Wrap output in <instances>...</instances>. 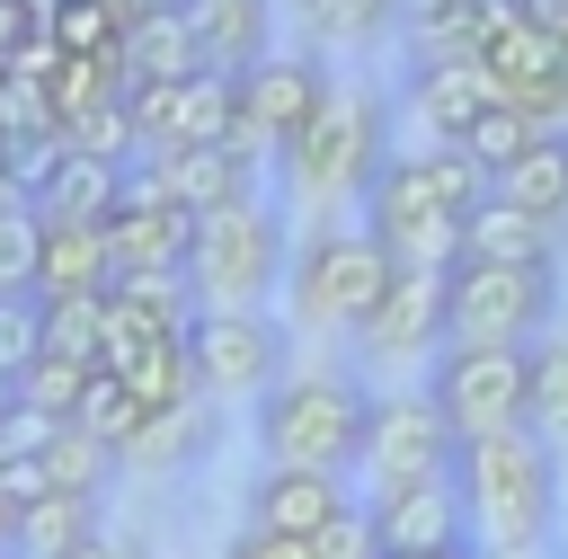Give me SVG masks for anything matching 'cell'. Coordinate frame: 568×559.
Returning <instances> with one entry per match:
<instances>
[{"instance_id":"6da1fadb","label":"cell","mask_w":568,"mask_h":559,"mask_svg":"<svg viewBox=\"0 0 568 559\" xmlns=\"http://www.w3.org/2000/svg\"><path fill=\"white\" fill-rule=\"evenodd\" d=\"M488 195V177L462 151H399L364 186V231L390 248V266H462V222Z\"/></svg>"},{"instance_id":"7a4b0ae2","label":"cell","mask_w":568,"mask_h":559,"mask_svg":"<svg viewBox=\"0 0 568 559\" xmlns=\"http://www.w3.org/2000/svg\"><path fill=\"white\" fill-rule=\"evenodd\" d=\"M462 506H470V550H550V532H559V453L532 426L462 444Z\"/></svg>"},{"instance_id":"3957f363","label":"cell","mask_w":568,"mask_h":559,"mask_svg":"<svg viewBox=\"0 0 568 559\" xmlns=\"http://www.w3.org/2000/svg\"><path fill=\"white\" fill-rule=\"evenodd\" d=\"M364 426H373V390H355L346 373H284L257 399V444H266L275 470L346 479L364 461Z\"/></svg>"},{"instance_id":"277c9868","label":"cell","mask_w":568,"mask_h":559,"mask_svg":"<svg viewBox=\"0 0 568 559\" xmlns=\"http://www.w3.org/2000/svg\"><path fill=\"white\" fill-rule=\"evenodd\" d=\"M186 275H195L204 311H266V293L293 275V248H284V222H275V204L240 195V204L204 213Z\"/></svg>"},{"instance_id":"5b68a950","label":"cell","mask_w":568,"mask_h":559,"mask_svg":"<svg viewBox=\"0 0 568 559\" xmlns=\"http://www.w3.org/2000/svg\"><path fill=\"white\" fill-rule=\"evenodd\" d=\"M390 248L355 222V231H311L302 248H293V275H284V293H293V319H311V328H373V311H382V293H390Z\"/></svg>"},{"instance_id":"8992f818","label":"cell","mask_w":568,"mask_h":559,"mask_svg":"<svg viewBox=\"0 0 568 559\" xmlns=\"http://www.w3.org/2000/svg\"><path fill=\"white\" fill-rule=\"evenodd\" d=\"M426 399L444 408V426L462 444L515 435V426H532V346H444Z\"/></svg>"},{"instance_id":"52a82bcc","label":"cell","mask_w":568,"mask_h":559,"mask_svg":"<svg viewBox=\"0 0 568 559\" xmlns=\"http://www.w3.org/2000/svg\"><path fill=\"white\" fill-rule=\"evenodd\" d=\"M284 177H293L311 204L373 186V177H382V106H373L364 89H328L320 115L284 142Z\"/></svg>"},{"instance_id":"ba28073f","label":"cell","mask_w":568,"mask_h":559,"mask_svg":"<svg viewBox=\"0 0 568 559\" xmlns=\"http://www.w3.org/2000/svg\"><path fill=\"white\" fill-rule=\"evenodd\" d=\"M355 470L373 479V497H399V488H426V479H462V435L444 426V408L426 390H390V399H373Z\"/></svg>"},{"instance_id":"9c48e42d","label":"cell","mask_w":568,"mask_h":559,"mask_svg":"<svg viewBox=\"0 0 568 559\" xmlns=\"http://www.w3.org/2000/svg\"><path fill=\"white\" fill-rule=\"evenodd\" d=\"M550 266H453V346H541Z\"/></svg>"},{"instance_id":"30bf717a","label":"cell","mask_w":568,"mask_h":559,"mask_svg":"<svg viewBox=\"0 0 568 559\" xmlns=\"http://www.w3.org/2000/svg\"><path fill=\"white\" fill-rule=\"evenodd\" d=\"M133 133H142V160H160V151H204V142H231V133H240V71L204 62L195 80L133 89Z\"/></svg>"},{"instance_id":"8fae6325","label":"cell","mask_w":568,"mask_h":559,"mask_svg":"<svg viewBox=\"0 0 568 559\" xmlns=\"http://www.w3.org/2000/svg\"><path fill=\"white\" fill-rule=\"evenodd\" d=\"M186 355H195L204 399H266L284 382V328L266 311H204L186 328Z\"/></svg>"},{"instance_id":"7c38bea8","label":"cell","mask_w":568,"mask_h":559,"mask_svg":"<svg viewBox=\"0 0 568 559\" xmlns=\"http://www.w3.org/2000/svg\"><path fill=\"white\" fill-rule=\"evenodd\" d=\"M320 98H328V80H320V62L311 53H266V62H248L240 71V151L257 160V151H275L284 160V142L320 115Z\"/></svg>"},{"instance_id":"4fadbf2b","label":"cell","mask_w":568,"mask_h":559,"mask_svg":"<svg viewBox=\"0 0 568 559\" xmlns=\"http://www.w3.org/2000/svg\"><path fill=\"white\" fill-rule=\"evenodd\" d=\"M497 106V80L479 53H417L408 62V115L426 124V151H462V133Z\"/></svg>"},{"instance_id":"5bb4252c","label":"cell","mask_w":568,"mask_h":559,"mask_svg":"<svg viewBox=\"0 0 568 559\" xmlns=\"http://www.w3.org/2000/svg\"><path fill=\"white\" fill-rule=\"evenodd\" d=\"M364 346L390 355V364L399 355H444L453 346V266H399L373 328H364Z\"/></svg>"},{"instance_id":"9a60e30c","label":"cell","mask_w":568,"mask_h":559,"mask_svg":"<svg viewBox=\"0 0 568 559\" xmlns=\"http://www.w3.org/2000/svg\"><path fill=\"white\" fill-rule=\"evenodd\" d=\"M355 497H346V479H328V470H257V488H248V524L257 532H284V541H320L337 515H346Z\"/></svg>"},{"instance_id":"2e32d148","label":"cell","mask_w":568,"mask_h":559,"mask_svg":"<svg viewBox=\"0 0 568 559\" xmlns=\"http://www.w3.org/2000/svg\"><path fill=\"white\" fill-rule=\"evenodd\" d=\"M373 532H382V559L390 550H470V506H462V479H426V488H399V497H373Z\"/></svg>"},{"instance_id":"e0dca14e","label":"cell","mask_w":568,"mask_h":559,"mask_svg":"<svg viewBox=\"0 0 568 559\" xmlns=\"http://www.w3.org/2000/svg\"><path fill=\"white\" fill-rule=\"evenodd\" d=\"M151 177H160V195L169 204H186V213H222V204H240L248 195V177H257V160L240 151V142H204V151H160V160H142Z\"/></svg>"},{"instance_id":"ac0fdd59","label":"cell","mask_w":568,"mask_h":559,"mask_svg":"<svg viewBox=\"0 0 568 559\" xmlns=\"http://www.w3.org/2000/svg\"><path fill=\"white\" fill-rule=\"evenodd\" d=\"M124 89H169V80H195L204 71V35H195V18L186 9H151V18H133L124 27Z\"/></svg>"},{"instance_id":"d6986e66","label":"cell","mask_w":568,"mask_h":559,"mask_svg":"<svg viewBox=\"0 0 568 559\" xmlns=\"http://www.w3.org/2000/svg\"><path fill=\"white\" fill-rule=\"evenodd\" d=\"M71 293H115V240H106V222H44L36 302H71Z\"/></svg>"},{"instance_id":"ffe728a7","label":"cell","mask_w":568,"mask_h":559,"mask_svg":"<svg viewBox=\"0 0 568 559\" xmlns=\"http://www.w3.org/2000/svg\"><path fill=\"white\" fill-rule=\"evenodd\" d=\"M462 266H550V222H532L524 204L488 186L462 222Z\"/></svg>"},{"instance_id":"44dd1931","label":"cell","mask_w":568,"mask_h":559,"mask_svg":"<svg viewBox=\"0 0 568 559\" xmlns=\"http://www.w3.org/2000/svg\"><path fill=\"white\" fill-rule=\"evenodd\" d=\"M115 195H124V169L98 160V151H71V142H62L53 177L36 186V213H44V222H115Z\"/></svg>"},{"instance_id":"7402d4cb","label":"cell","mask_w":568,"mask_h":559,"mask_svg":"<svg viewBox=\"0 0 568 559\" xmlns=\"http://www.w3.org/2000/svg\"><path fill=\"white\" fill-rule=\"evenodd\" d=\"M186 18H195V35H204V62H222V71L266 62V18H275V0H186Z\"/></svg>"},{"instance_id":"603a6c76","label":"cell","mask_w":568,"mask_h":559,"mask_svg":"<svg viewBox=\"0 0 568 559\" xmlns=\"http://www.w3.org/2000/svg\"><path fill=\"white\" fill-rule=\"evenodd\" d=\"M488 186H497L506 204H524L532 222L559 231V222H568V133H541V142H532L506 177H488Z\"/></svg>"},{"instance_id":"cb8c5ba5","label":"cell","mask_w":568,"mask_h":559,"mask_svg":"<svg viewBox=\"0 0 568 559\" xmlns=\"http://www.w3.org/2000/svg\"><path fill=\"white\" fill-rule=\"evenodd\" d=\"M541 133H550V124H541L532 106H515V98H497V106H488V115H479V124L462 133V160H470L479 177H506V169H515V160H524V151L541 142Z\"/></svg>"},{"instance_id":"d4e9b609","label":"cell","mask_w":568,"mask_h":559,"mask_svg":"<svg viewBox=\"0 0 568 559\" xmlns=\"http://www.w3.org/2000/svg\"><path fill=\"white\" fill-rule=\"evenodd\" d=\"M71 426H89L106 453H133V444H142V426H151V408H142V390H133L124 373H106V364H98V373H89V390H80V417H71Z\"/></svg>"},{"instance_id":"484cf974","label":"cell","mask_w":568,"mask_h":559,"mask_svg":"<svg viewBox=\"0 0 568 559\" xmlns=\"http://www.w3.org/2000/svg\"><path fill=\"white\" fill-rule=\"evenodd\" d=\"M89 532H98V497H71V488H53V497H36V506L18 515V541H27L36 559H71Z\"/></svg>"},{"instance_id":"4316f807","label":"cell","mask_w":568,"mask_h":559,"mask_svg":"<svg viewBox=\"0 0 568 559\" xmlns=\"http://www.w3.org/2000/svg\"><path fill=\"white\" fill-rule=\"evenodd\" d=\"M532 435L550 453H568V328H550L532 346Z\"/></svg>"},{"instance_id":"83f0119b","label":"cell","mask_w":568,"mask_h":559,"mask_svg":"<svg viewBox=\"0 0 568 559\" xmlns=\"http://www.w3.org/2000/svg\"><path fill=\"white\" fill-rule=\"evenodd\" d=\"M98 346H106V293H71V302H44V355H71L98 373Z\"/></svg>"},{"instance_id":"f1b7e54d","label":"cell","mask_w":568,"mask_h":559,"mask_svg":"<svg viewBox=\"0 0 568 559\" xmlns=\"http://www.w3.org/2000/svg\"><path fill=\"white\" fill-rule=\"evenodd\" d=\"M44 35H53L62 53H89V62H115V53H124V18L98 9V0H53V9H44Z\"/></svg>"},{"instance_id":"f546056e","label":"cell","mask_w":568,"mask_h":559,"mask_svg":"<svg viewBox=\"0 0 568 559\" xmlns=\"http://www.w3.org/2000/svg\"><path fill=\"white\" fill-rule=\"evenodd\" d=\"M80 390H89V364H71V355H36L27 373H18V408H36V417H80Z\"/></svg>"},{"instance_id":"4dcf8cb0","label":"cell","mask_w":568,"mask_h":559,"mask_svg":"<svg viewBox=\"0 0 568 559\" xmlns=\"http://www.w3.org/2000/svg\"><path fill=\"white\" fill-rule=\"evenodd\" d=\"M115 461H124V453H106L89 426H62V435L44 444V470H53V488H71V497H98Z\"/></svg>"},{"instance_id":"1f68e13d","label":"cell","mask_w":568,"mask_h":559,"mask_svg":"<svg viewBox=\"0 0 568 559\" xmlns=\"http://www.w3.org/2000/svg\"><path fill=\"white\" fill-rule=\"evenodd\" d=\"M0 133H9V142H36V133H62V106H53V80H36V71H0Z\"/></svg>"},{"instance_id":"d6a6232c","label":"cell","mask_w":568,"mask_h":559,"mask_svg":"<svg viewBox=\"0 0 568 559\" xmlns=\"http://www.w3.org/2000/svg\"><path fill=\"white\" fill-rule=\"evenodd\" d=\"M36 266H44V213L0 204V293H36Z\"/></svg>"},{"instance_id":"836d02e7","label":"cell","mask_w":568,"mask_h":559,"mask_svg":"<svg viewBox=\"0 0 568 559\" xmlns=\"http://www.w3.org/2000/svg\"><path fill=\"white\" fill-rule=\"evenodd\" d=\"M302 18H311L320 44H373L399 18V0H302Z\"/></svg>"},{"instance_id":"e575fe53","label":"cell","mask_w":568,"mask_h":559,"mask_svg":"<svg viewBox=\"0 0 568 559\" xmlns=\"http://www.w3.org/2000/svg\"><path fill=\"white\" fill-rule=\"evenodd\" d=\"M44 355V302L36 293H0V382L18 390V373Z\"/></svg>"},{"instance_id":"d590c367","label":"cell","mask_w":568,"mask_h":559,"mask_svg":"<svg viewBox=\"0 0 568 559\" xmlns=\"http://www.w3.org/2000/svg\"><path fill=\"white\" fill-rule=\"evenodd\" d=\"M320 559H382V532H373V506H346L320 541H311Z\"/></svg>"},{"instance_id":"8d00e7d4","label":"cell","mask_w":568,"mask_h":559,"mask_svg":"<svg viewBox=\"0 0 568 559\" xmlns=\"http://www.w3.org/2000/svg\"><path fill=\"white\" fill-rule=\"evenodd\" d=\"M0 497H9L18 515H27L36 497H53V470H44V453H36V461H0Z\"/></svg>"},{"instance_id":"74e56055","label":"cell","mask_w":568,"mask_h":559,"mask_svg":"<svg viewBox=\"0 0 568 559\" xmlns=\"http://www.w3.org/2000/svg\"><path fill=\"white\" fill-rule=\"evenodd\" d=\"M36 35H44V9L36 0H0V62H18Z\"/></svg>"},{"instance_id":"f35d334b","label":"cell","mask_w":568,"mask_h":559,"mask_svg":"<svg viewBox=\"0 0 568 559\" xmlns=\"http://www.w3.org/2000/svg\"><path fill=\"white\" fill-rule=\"evenodd\" d=\"M222 559H320V550H311V541H284V532H257V524H248V532H240Z\"/></svg>"},{"instance_id":"ab89813d","label":"cell","mask_w":568,"mask_h":559,"mask_svg":"<svg viewBox=\"0 0 568 559\" xmlns=\"http://www.w3.org/2000/svg\"><path fill=\"white\" fill-rule=\"evenodd\" d=\"M71 559H142V541H115V532H89Z\"/></svg>"},{"instance_id":"60d3db41","label":"cell","mask_w":568,"mask_h":559,"mask_svg":"<svg viewBox=\"0 0 568 559\" xmlns=\"http://www.w3.org/2000/svg\"><path fill=\"white\" fill-rule=\"evenodd\" d=\"M0 204H18V177H9V133H0Z\"/></svg>"},{"instance_id":"b9f144b4","label":"cell","mask_w":568,"mask_h":559,"mask_svg":"<svg viewBox=\"0 0 568 559\" xmlns=\"http://www.w3.org/2000/svg\"><path fill=\"white\" fill-rule=\"evenodd\" d=\"M0 541H18V506L9 497H0Z\"/></svg>"},{"instance_id":"7bdbcfd3","label":"cell","mask_w":568,"mask_h":559,"mask_svg":"<svg viewBox=\"0 0 568 559\" xmlns=\"http://www.w3.org/2000/svg\"><path fill=\"white\" fill-rule=\"evenodd\" d=\"M470 559H550V550H470Z\"/></svg>"},{"instance_id":"ee69618b","label":"cell","mask_w":568,"mask_h":559,"mask_svg":"<svg viewBox=\"0 0 568 559\" xmlns=\"http://www.w3.org/2000/svg\"><path fill=\"white\" fill-rule=\"evenodd\" d=\"M390 559H470V550H390Z\"/></svg>"},{"instance_id":"f6af8a7d","label":"cell","mask_w":568,"mask_h":559,"mask_svg":"<svg viewBox=\"0 0 568 559\" xmlns=\"http://www.w3.org/2000/svg\"><path fill=\"white\" fill-rule=\"evenodd\" d=\"M293 9H302V0H293Z\"/></svg>"}]
</instances>
